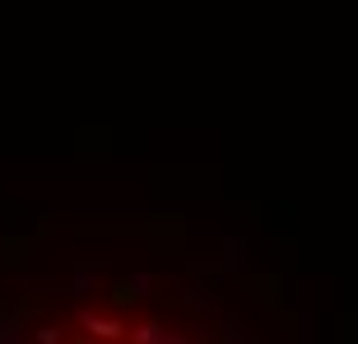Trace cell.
Wrapping results in <instances>:
<instances>
[{"mask_svg":"<svg viewBox=\"0 0 358 344\" xmlns=\"http://www.w3.org/2000/svg\"><path fill=\"white\" fill-rule=\"evenodd\" d=\"M28 344H210V340L196 335V326L168 317L159 307L84 303L47 317Z\"/></svg>","mask_w":358,"mask_h":344,"instance_id":"obj_1","label":"cell"}]
</instances>
